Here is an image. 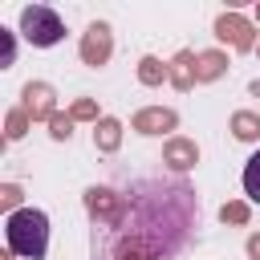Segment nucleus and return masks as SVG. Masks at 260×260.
<instances>
[{
  "instance_id": "9d476101",
  "label": "nucleus",
  "mask_w": 260,
  "mask_h": 260,
  "mask_svg": "<svg viewBox=\"0 0 260 260\" xmlns=\"http://www.w3.org/2000/svg\"><path fill=\"white\" fill-rule=\"evenodd\" d=\"M171 85L183 89V93L195 85V53H191V49L175 53V61H171Z\"/></svg>"
},
{
  "instance_id": "6ab92c4d",
  "label": "nucleus",
  "mask_w": 260,
  "mask_h": 260,
  "mask_svg": "<svg viewBox=\"0 0 260 260\" xmlns=\"http://www.w3.org/2000/svg\"><path fill=\"white\" fill-rule=\"evenodd\" d=\"M223 223H248V203H223Z\"/></svg>"
},
{
  "instance_id": "f3484780",
  "label": "nucleus",
  "mask_w": 260,
  "mask_h": 260,
  "mask_svg": "<svg viewBox=\"0 0 260 260\" xmlns=\"http://www.w3.org/2000/svg\"><path fill=\"white\" fill-rule=\"evenodd\" d=\"M69 118H73V122H102V118H98V102H89V98L73 102V106H69Z\"/></svg>"
},
{
  "instance_id": "6e6552de",
  "label": "nucleus",
  "mask_w": 260,
  "mask_h": 260,
  "mask_svg": "<svg viewBox=\"0 0 260 260\" xmlns=\"http://www.w3.org/2000/svg\"><path fill=\"white\" fill-rule=\"evenodd\" d=\"M175 122H179V114L175 110H162V106H146V110H138L134 114V130L138 134H167V130H175Z\"/></svg>"
},
{
  "instance_id": "f03ea898",
  "label": "nucleus",
  "mask_w": 260,
  "mask_h": 260,
  "mask_svg": "<svg viewBox=\"0 0 260 260\" xmlns=\"http://www.w3.org/2000/svg\"><path fill=\"white\" fill-rule=\"evenodd\" d=\"M4 240H8V252L12 256L45 260V252H49V215L37 211V207L12 211L8 223H4Z\"/></svg>"
},
{
  "instance_id": "20e7f679",
  "label": "nucleus",
  "mask_w": 260,
  "mask_h": 260,
  "mask_svg": "<svg viewBox=\"0 0 260 260\" xmlns=\"http://www.w3.org/2000/svg\"><path fill=\"white\" fill-rule=\"evenodd\" d=\"M215 37H219L223 45H232L236 53H248V49L256 45V28H252V20L240 16V12H223V16L215 20Z\"/></svg>"
},
{
  "instance_id": "dca6fc26",
  "label": "nucleus",
  "mask_w": 260,
  "mask_h": 260,
  "mask_svg": "<svg viewBox=\"0 0 260 260\" xmlns=\"http://www.w3.org/2000/svg\"><path fill=\"white\" fill-rule=\"evenodd\" d=\"M28 122H32V118H28L20 106H16V110H8V122H4V138H20V134L28 130Z\"/></svg>"
},
{
  "instance_id": "ddd939ff",
  "label": "nucleus",
  "mask_w": 260,
  "mask_h": 260,
  "mask_svg": "<svg viewBox=\"0 0 260 260\" xmlns=\"http://www.w3.org/2000/svg\"><path fill=\"white\" fill-rule=\"evenodd\" d=\"M138 81L142 85H162V81H171V65H162L158 57H142L138 61Z\"/></svg>"
},
{
  "instance_id": "9b49d317",
  "label": "nucleus",
  "mask_w": 260,
  "mask_h": 260,
  "mask_svg": "<svg viewBox=\"0 0 260 260\" xmlns=\"http://www.w3.org/2000/svg\"><path fill=\"white\" fill-rule=\"evenodd\" d=\"M223 69H228V57L215 49L195 57V81H215V77H223Z\"/></svg>"
},
{
  "instance_id": "2eb2a0df",
  "label": "nucleus",
  "mask_w": 260,
  "mask_h": 260,
  "mask_svg": "<svg viewBox=\"0 0 260 260\" xmlns=\"http://www.w3.org/2000/svg\"><path fill=\"white\" fill-rule=\"evenodd\" d=\"M244 191H248V199L252 203H260V150L248 158V167H244Z\"/></svg>"
},
{
  "instance_id": "b1692460",
  "label": "nucleus",
  "mask_w": 260,
  "mask_h": 260,
  "mask_svg": "<svg viewBox=\"0 0 260 260\" xmlns=\"http://www.w3.org/2000/svg\"><path fill=\"white\" fill-rule=\"evenodd\" d=\"M256 16H260V8H256Z\"/></svg>"
},
{
  "instance_id": "a211bd4d",
  "label": "nucleus",
  "mask_w": 260,
  "mask_h": 260,
  "mask_svg": "<svg viewBox=\"0 0 260 260\" xmlns=\"http://www.w3.org/2000/svg\"><path fill=\"white\" fill-rule=\"evenodd\" d=\"M49 134H53L57 142H61V138H69V134H73V118H69V114H53V122H49Z\"/></svg>"
},
{
  "instance_id": "5701e85b",
  "label": "nucleus",
  "mask_w": 260,
  "mask_h": 260,
  "mask_svg": "<svg viewBox=\"0 0 260 260\" xmlns=\"http://www.w3.org/2000/svg\"><path fill=\"white\" fill-rule=\"evenodd\" d=\"M252 93H256V98H260V81H252Z\"/></svg>"
},
{
  "instance_id": "aec40b11",
  "label": "nucleus",
  "mask_w": 260,
  "mask_h": 260,
  "mask_svg": "<svg viewBox=\"0 0 260 260\" xmlns=\"http://www.w3.org/2000/svg\"><path fill=\"white\" fill-rule=\"evenodd\" d=\"M0 203H4V207H16V203H20V187H16V183H4V187H0Z\"/></svg>"
},
{
  "instance_id": "f257e3e1",
  "label": "nucleus",
  "mask_w": 260,
  "mask_h": 260,
  "mask_svg": "<svg viewBox=\"0 0 260 260\" xmlns=\"http://www.w3.org/2000/svg\"><path fill=\"white\" fill-rule=\"evenodd\" d=\"M199 219V199L187 183H138L122 195V215L110 228H93L98 260H171L191 223Z\"/></svg>"
},
{
  "instance_id": "39448f33",
  "label": "nucleus",
  "mask_w": 260,
  "mask_h": 260,
  "mask_svg": "<svg viewBox=\"0 0 260 260\" xmlns=\"http://www.w3.org/2000/svg\"><path fill=\"white\" fill-rule=\"evenodd\" d=\"M85 207L93 215V228H110L122 215V195L114 187H89L85 191Z\"/></svg>"
},
{
  "instance_id": "412c9836",
  "label": "nucleus",
  "mask_w": 260,
  "mask_h": 260,
  "mask_svg": "<svg viewBox=\"0 0 260 260\" xmlns=\"http://www.w3.org/2000/svg\"><path fill=\"white\" fill-rule=\"evenodd\" d=\"M0 41H4V57H0V61H4V65H12V57H16V45H12V32H8V28H0Z\"/></svg>"
},
{
  "instance_id": "4be33fe9",
  "label": "nucleus",
  "mask_w": 260,
  "mask_h": 260,
  "mask_svg": "<svg viewBox=\"0 0 260 260\" xmlns=\"http://www.w3.org/2000/svg\"><path fill=\"white\" fill-rule=\"evenodd\" d=\"M248 256H252V260H260V232L248 240Z\"/></svg>"
},
{
  "instance_id": "4468645a",
  "label": "nucleus",
  "mask_w": 260,
  "mask_h": 260,
  "mask_svg": "<svg viewBox=\"0 0 260 260\" xmlns=\"http://www.w3.org/2000/svg\"><path fill=\"white\" fill-rule=\"evenodd\" d=\"M232 130H236V138H240V142H252V138H260V114H252V110H240V114H232Z\"/></svg>"
},
{
  "instance_id": "423d86ee",
  "label": "nucleus",
  "mask_w": 260,
  "mask_h": 260,
  "mask_svg": "<svg viewBox=\"0 0 260 260\" xmlns=\"http://www.w3.org/2000/svg\"><path fill=\"white\" fill-rule=\"evenodd\" d=\"M110 53H114V37H110V24H89L85 32H81V61L85 65H106L110 61Z\"/></svg>"
},
{
  "instance_id": "0eeeda50",
  "label": "nucleus",
  "mask_w": 260,
  "mask_h": 260,
  "mask_svg": "<svg viewBox=\"0 0 260 260\" xmlns=\"http://www.w3.org/2000/svg\"><path fill=\"white\" fill-rule=\"evenodd\" d=\"M20 110L32 118V122H53V114H57V102H53V85H45V81H28L24 89H20Z\"/></svg>"
},
{
  "instance_id": "1a4fd4ad",
  "label": "nucleus",
  "mask_w": 260,
  "mask_h": 260,
  "mask_svg": "<svg viewBox=\"0 0 260 260\" xmlns=\"http://www.w3.org/2000/svg\"><path fill=\"white\" fill-rule=\"evenodd\" d=\"M195 158H199V150H195V142H191V138H171V142H167V150H162V162H167V167H175V171L195 167Z\"/></svg>"
},
{
  "instance_id": "f8f14e48",
  "label": "nucleus",
  "mask_w": 260,
  "mask_h": 260,
  "mask_svg": "<svg viewBox=\"0 0 260 260\" xmlns=\"http://www.w3.org/2000/svg\"><path fill=\"white\" fill-rule=\"evenodd\" d=\"M118 142H122V122L102 118V122H98V130H93V146L110 154V150H118Z\"/></svg>"
},
{
  "instance_id": "7ed1b4c3",
  "label": "nucleus",
  "mask_w": 260,
  "mask_h": 260,
  "mask_svg": "<svg viewBox=\"0 0 260 260\" xmlns=\"http://www.w3.org/2000/svg\"><path fill=\"white\" fill-rule=\"evenodd\" d=\"M20 32H24L28 45L49 49V45H57V41L65 37V24H61V16H57L49 4H28V8L20 12Z\"/></svg>"
}]
</instances>
